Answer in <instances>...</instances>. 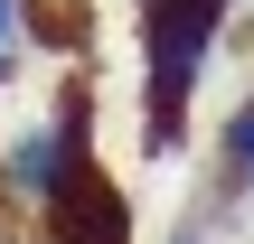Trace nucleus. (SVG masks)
Listing matches in <instances>:
<instances>
[{"label": "nucleus", "instance_id": "nucleus-3", "mask_svg": "<svg viewBox=\"0 0 254 244\" xmlns=\"http://www.w3.org/2000/svg\"><path fill=\"white\" fill-rule=\"evenodd\" d=\"M217 188H226L236 207H254V94L226 113V160H217Z\"/></svg>", "mask_w": 254, "mask_h": 244}, {"label": "nucleus", "instance_id": "nucleus-1", "mask_svg": "<svg viewBox=\"0 0 254 244\" xmlns=\"http://www.w3.org/2000/svg\"><path fill=\"white\" fill-rule=\"evenodd\" d=\"M236 0H141V150H179Z\"/></svg>", "mask_w": 254, "mask_h": 244}, {"label": "nucleus", "instance_id": "nucleus-5", "mask_svg": "<svg viewBox=\"0 0 254 244\" xmlns=\"http://www.w3.org/2000/svg\"><path fill=\"white\" fill-rule=\"evenodd\" d=\"M170 244H207V226H179V235H170Z\"/></svg>", "mask_w": 254, "mask_h": 244}, {"label": "nucleus", "instance_id": "nucleus-4", "mask_svg": "<svg viewBox=\"0 0 254 244\" xmlns=\"http://www.w3.org/2000/svg\"><path fill=\"white\" fill-rule=\"evenodd\" d=\"M19 38H28V0H0V75L19 66Z\"/></svg>", "mask_w": 254, "mask_h": 244}, {"label": "nucleus", "instance_id": "nucleus-2", "mask_svg": "<svg viewBox=\"0 0 254 244\" xmlns=\"http://www.w3.org/2000/svg\"><path fill=\"white\" fill-rule=\"evenodd\" d=\"M94 160H104V150H94V94L66 75V85L47 94V113H38L28 132H9V150H0V188L38 216V207H47L75 169H94Z\"/></svg>", "mask_w": 254, "mask_h": 244}]
</instances>
